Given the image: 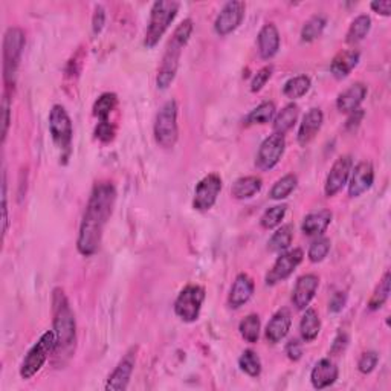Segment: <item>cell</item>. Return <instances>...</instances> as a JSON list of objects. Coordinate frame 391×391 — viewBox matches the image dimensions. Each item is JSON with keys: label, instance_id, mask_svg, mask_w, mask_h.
<instances>
[{"label": "cell", "instance_id": "obj_1", "mask_svg": "<svg viewBox=\"0 0 391 391\" xmlns=\"http://www.w3.org/2000/svg\"><path fill=\"white\" fill-rule=\"evenodd\" d=\"M115 202L116 188L112 182H100L92 190L77 239V249L81 255L92 257L100 251L104 228L114 214Z\"/></svg>", "mask_w": 391, "mask_h": 391}, {"label": "cell", "instance_id": "obj_2", "mask_svg": "<svg viewBox=\"0 0 391 391\" xmlns=\"http://www.w3.org/2000/svg\"><path fill=\"white\" fill-rule=\"evenodd\" d=\"M193 30H194V23L191 18H185V20H182L178 26H176L173 35L170 37L169 43L165 46L160 68H157L156 88L160 90H167L174 81L176 73L179 71L181 55L185 49V46H187L190 42Z\"/></svg>", "mask_w": 391, "mask_h": 391}, {"label": "cell", "instance_id": "obj_3", "mask_svg": "<svg viewBox=\"0 0 391 391\" xmlns=\"http://www.w3.org/2000/svg\"><path fill=\"white\" fill-rule=\"evenodd\" d=\"M52 330L57 339L55 355L71 351L77 341V323L71 303L61 287H55L52 291Z\"/></svg>", "mask_w": 391, "mask_h": 391}, {"label": "cell", "instance_id": "obj_4", "mask_svg": "<svg viewBox=\"0 0 391 391\" xmlns=\"http://www.w3.org/2000/svg\"><path fill=\"white\" fill-rule=\"evenodd\" d=\"M179 6L181 4L176 0H157L153 4L144 37V46L147 49H153L161 42L164 34L169 31L176 16H178Z\"/></svg>", "mask_w": 391, "mask_h": 391}, {"label": "cell", "instance_id": "obj_5", "mask_svg": "<svg viewBox=\"0 0 391 391\" xmlns=\"http://www.w3.org/2000/svg\"><path fill=\"white\" fill-rule=\"evenodd\" d=\"M25 44H26V37L20 28L17 26L8 28L4 37V51H2L4 81L6 85V89L14 86Z\"/></svg>", "mask_w": 391, "mask_h": 391}, {"label": "cell", "instance_id": "obj_6", "mask_svg": "<svg viewBox=\"0 0 391 391\" xmlns=\"http://www.w3.org/2000/svg\"><path fill=\"white\" fill-rule=\"evenodd\" d=\"M178 102L169 100L164 102L160 112L156 114L153 135L156 144L162 148H173L179 139L178 126Z\"/></svg>", "mask_w": 391, "mask_h": 391}, {"label": "cell", "instance_id": "obj_7", "mask_svg": "<svg viewBox=\"0 0 391 391\" xmlns=\"http://www.w3.org/2000/svg\"><path fill=\"white\" fill-rule=\"evenodd\" d=\"M55 347H57V339H55L54 330L44 332L40 337V339L34 344L30 351H28V355L22 362L20 366L22 379H31L39 373V371L43 368V366L46 364V361H48L49 356L55 351Z\"/></svg>", "mask_w": 391, "mask_h": 391}, {"label": "cell", "instance_id": "obj_8", "mask_svg": "<svg viewBox=\"0 0 391 391\" xmlns=\"http://www.w3.org/2000/svg\"><path fill=\"white\" fill-rule=\"evenodd\" d=\"M205 289L199 284H188L179 292L174 301V313L184 323H194L199 320L202 304L205 301Z\"/></svg>", "mask_w": 391, "mask_h": 391}, {"label": "cell", "instance_id": "obj_9", "mask_svg": "<svg viewBox=\"0 0 391 391\" xmlns=\"http://www.w3.org/2000/svg\"><path fill=\"white\" fill-rule=\"evenodd\" d=\"M49 132L54 144L61 152L69 153L73 139V127L69 114L61 104L52 106L49 112Z\"/></svg>", "mask_w": 391, "mask_h": 391}, {"label": "cell", "instance_id": "obj_10", "mask_svg": "<svg viewBox=\"0 0 391 391\" xmlns=\"http://www.w3.org/2000/svg\"><path fill=\"white\" fill-rule=\"evenodd\" d=\"M303 258H304V253L300 248L284 251V253L278 255L274 266L269 269V272L266 274L265 277L266 286H275L278 283L287 280V278L295 272V269L301 265Z\"/></svg>", "mask_w": 391, "mask_h": 391}, {"label": "cell", "instance_id": "obj_11", "mask_svg": "<svg viewBox=\"0 0 391 391\" xmlns=\"http://www.w3.org/2000/svg\"><path fill=\"white\" fill-rule=\"evenodd\" d=\"M223 188V181L217 173H210L199 181L194 188L193 208L196 211H210L217 202L219 194Z\"/></svg>", "mask_w": 391, "mask_h": 391}, {"label": "cell", "instance_id": "obj_12", "mask_svg": "<svg viewBox=\"0 0 391 391\" xmlns=\"http://www.w3.org/2000/svg\"><path fill=\"white\" fill-rule=\"evenodd\" d=\"M286 150L284 135H269L260 145L255 156V167L260 172H271L278 165Z\"/></svg>", "mask_w": 391, "mask_h": 391}, {"label": "cell", "instance_id": "obj_13", "mask_svg": "<svg viewBox=\"0 0 391 391\" xmlns=\"http://www.w3.org/2000/svg\"><path fill=\"white\" fill-rule=\"evenodd\" d=\"M246 13V4L232 0L223 5L220 13L217 14L216 20H214V31L220 37H227L231 32H234L241 25Z\"/></svg>", "mask_w": 391, "mask_h": 391}, {"label": "cell", "instance_id": "obj_14", "mask_svg": "<svg viewBox=\"0 0 391 391\" xmlns=\"http://www.w3.org/2000/svg\"><path fill=\"white\" fill-rule=\"evenodd\" d=\"M351 169L353 160L350 155H342L333 162L324 184V194L327 196V198H333V196H337L344 187H346Z\"/></svg>", "mask_w": 391, "mask_h": 391}, {"label": "cell", "instance_id": "obj_15", "mask_svg": "<svg viewBox=\"0 0 391 391\" xmlns=\"http://www.w3.org/2000/svg\"><path fill=\"white\" fill-rule=\"evenodd\" d=\"M135 362H136V355H135V347H133L132 350H128L126 353L124 358L118 362V366L109 375L104 388L107 391L127 390L130 379H132V375H133V370H135Z\"/></svg>", "mask_w": 391, "mask_h": 391}, {"label": "cell", "instance_id": "obj_16", "mask_svg": "<svg viewBox=\"0 0 391 391\" xmlns=\"http://www.w3.org/2000/svg\"><path fill=\"white\" fill-rule=\"evenodd\" d=\"M349 196L350 198H359L367 193L375 184V169L370 161H361L351 169L349 178Z\"/></svg>", "mask_w": 391, "mask_h": 391}, {"label": "cell", "instance_id": "obj_17", "mask_svg": "<svg viewBox=\"0 0 391 391\" xmlns=\"http://www.w3.org/2000/svg\"><path fill=\"white\" fill-rule=\"evenodd\" d=\"M320 287V277L315 274H306L298 278L292 291V304L296 311H304L309 307Z\"/></svg>", "mask_w": 391, "mask_h": 391}, {"label": "cell", "instance_id": "obj_18", "mask_svg": "<svg viewBox=\"0 0 391 391\" xmlns=\"http://www.w3.org/2000/svg\"><path fill=\"white\" fill-rule=\"evenodd\" d=\"M323 123H324V114L321 109L313 107L307 112V114L303 116L300 128H298V133H296L298 144L301 147L311 144L321 130Z\"/></svg>", "mask_w": 391, "mask_h": 391}, {"label": "cell", "instance_id": "obj_19", "mask_svg": "<svg viewBox=\"0 0 391 391\" xmlns=\"http://www.w3.org/2000/svg\"><path fill=\"white\" fill-rule=\"evenodd\" d=\"M339 370L330 358H323L313 366L311 371V383L316 390H324L338 380Z\"/></svg>", "mask_w": 391, "mask_h": 391}, {"label": "cell", "instance_id": "obj_20", "mask_svg": "<svg viewBox=\"0 0 391 391\" xmlns=\"http://www.w3.org/2000/svg\"><path fill=\"white\" fill-rule=\"evenodd\" d=\"M258 54L263 60H271L278 54L280 49V32H278L277 26L274 23H266L257 35Z\"/></svg>", "mask_w": 391, "mask_h": 391}, {"label": "cell", "instance_id": "obj_21", "mask_svg": "<svg viewBox=\"0 0 391 391\" xmlns=\"http://www.w3.org/2000/svg\"><path fill=\"white\" fill-rule=\"evenodd\" d=\"M254 282L248 274H239L236 277L234 283L231 286V291L228 295V306L231 309H240L241 306H245L251 296L254 295Z\"/></svg>", "mask_w": 391, "mask_h": 391}, {"label": "cell", "instance_id": "obj_22", "mask_svg": "<svg viewBox=\"0 0 391 391\" xmlns=\"http://www.w3.org/2000/svg\"><path fill=\"white\" fill-rule=\"evenodd\" d=\"M368 89L364 83H355L347 88L337 98V107L341 114H353V112L361 107L362 102L367 98Z\"/></svg>", "mask_w": 391, "mask_h": 391}, {"label": "cell", "instance_id": "obj_23", "mask_svg": "<svg viewBox=\"0 0 391 391\" xmlns=\"http://www.w3.org/2000/svg\"><path fill=\"white\" fill-rule=\"evenodd\" d=\"M291 325H292L291 312L287 309L277 311L271 321H269L266 325V330H265L266 339L271 344L282 342L287 337V333H289Z\"/></svg>", "mask_w": 391, "mask_h": 391}, {"label": "cell", "instance_id": "obj_24", "mask_svg": "<svg viewBox=\"0 0 391 391\" xmlns=\"http://www.w3.org/2000/svg\"><path fill=\"white\" fill-rule=\"evenodd\" d=\"M361 60V54L356 49H349V51H341L330 63V72L332 76L337 80L347 78L353 72Z\"/></svg>", "mask_w": 391, "mask_h": 391}, {"label": "cell", "instance_id": "obj_25", "mask_svg": "<svg viewBox=\"0 0 391 391\" xmlns=\"http://www.w3.org/2000/svg\"><path fill=\"white\" fill-rule=\"evenodd\" d=\"M332 219H333V212L330 210H320V211L309 212L303 219V223H301L303 234L307 237L323 236L325 229L330 227Z\"/></svg>", "mask_w": 391, "mask_h": 391}, {"label": "cell", "instance_id": "obj_26", "mask_svg": "<svg viewBox=\"0 0 391 391\" xmlns=\"http://www.w3.org/2000/svg\"><path fill=\"white\" fill-rule=\"evenodd\" d=\"M263 187V181L258 176H245V178L237 179L232 184L231 196L237 200H246L254 198L257 193H260Z\"/></svg>", "mask_w": 391, "mask_h": 391}, {"label": "cell", "instance_id": "obj_27", "mask_svg": "<svg viewBox=\"0 0 391 391\" xmlns=\"http://www.w3.org/2000/svg\"><path fill=\"white\" fill-rule=\"evenodd\" d=\"M298 116H300V107H298L295 102H291V104L284 106L274 116V123H272L274 133L286 135L295 126Z\"/></svg>", "mask_w": 391, "mask_h": 391}, {"label": "cell", "instance_id": "obj_28", "mask_svg": "<svg viewBox=\"0 0 391 391\" xmlns=\"http://www.w3.org/2000/svg\"><path fill=\"white\" fill-rule=\"evenodd\" d=\"M320 332H321V320L318 312L312 309V307H307V309H304V313L300 321L301 339L304 342H312L318 338Z\"/></svg>", "mask_w": 391, "mask_h": 391}, {"label": "cell", "instance_id": "obj_29", "mask_svg": "<svg viewBox=\"0 0 391 391\" xmlns=\"http://www.w3.org/2000/svg\"><path fill=\"white\" fill-rule=\"evenodd\" d=\"M292 240H294V227L291 223H286V225H282L278 228L272 234V237L269 239L267 249L271 251V253L282 254L291 248Z\"/></svg>", "mask_w": 391, "mask_h": 391}, {"label": "cell", "instance_id": "obj_30", "mask_svg": "<svg viewBox=\"0 0 391 391\" xmlns=\"http://www.w3.org/2000/svg\"><path fill=\"white\" fill-rule=\"evenodd\" d=\"M371 30V18L367 14L358 16L355 20L351 22L347 35H346V43L347 44H356L362 42L368 35Z\"/></svg>", "mask_w": 391, "mask_h": 391}, {"label": "cell", "instance_id": "obj_31", "mask_svg": "<svg viewBox=\"0 0 391 391\" xmlns=\"http://www.w3.org/2000/svg\"><path fill=\"white\" fill-rule=\"evenodd\" d=\"M312 81L307 76H296L291 80H287L283 86V94L289 100L303 98L307 92L311 90Z\"/></svg>", "mask_w": 391, "mask_h": 391}, {"label": "cell", "instance_id": "obj_32", "mask_svg": "<svg viewBox=\"0 0 391 391\" xmlns=\"http://www.w3.org/2000/svg\"><path fill=\"white\" fill-rule=\"evenodd\" d=\"M118 106V97L112 92H106L98 97V100L94 102V116L100 119V123H106L110 118V114L114 112Z\"/></svg>", "mask_w": 391, "mask_h": 391}, {"label": "cell", "instance_id": "obj_33", "mask_svg": "<svg viewBox=\"0 0 391 391\" xmlns=\"http://www.w3.org/2000/svg\"><path fill=\"white\" fill-rule=\"evenodd\" d=\"M260 330H262V321L257 313H251L245 316L239 324V332L246 342L255 344L260 338Z\"/></svg>", "mask_w": 391, "mask_h": 391}, {"label": "cell", "instance_id": "obj_34", "mask_svg": "<svg viewBox=\"0 0 391 391\" xmlns=\"http://www.w3.org/2000/svg\"><path fill=\"white\" fill-rule=\"evenodd\" d=\"M296 185H298V178L294 173L284 174L283 178H280L272 185L271 191H269V198L272 200H283L286 198H289V196L295 191Z\"/></svg>", "mask_w": 391, "mask_h": 391}, {"label": "cell", "instance_id": "obj_35", "mask_svg": "<svg viewBox=\"0 0 391 391\" xmlns=\"http://www.w3.org/2000/svg\"><path fill=\"white\" fill-rule=\"evenodd\" d=\"M277 114L275 104L272 101H265L262 104H258L254 110H251V114L246 116V124L254 126V124H267L271 123Z\"/></svg>", "mask_w": 391, "mask_h": 391}, {"label": "cell", "instance_id": "obj_36", "mask_svg": "<svg viewBox=\"0 0 391 391\" xmlns=\"http://www.w3.org/2000/svg\"><path fill=\"white\" fill-rule=\"evenodd\" d=\"M325 25H327V20L325 17L321 14L312 16L309 20H307L301 30V42L303 43H312L316 39H320Z\"/></svg>", "mask_w": 391, "mask_h": 391}, {"label": "cell", "instance_id": "obj_37", "mask_svg": "<svg viewBox=\"0 0 391 391\" xmlns=\"http://www.w3.org/2000/svg\"><path fill=\"white\" fill-rule=\"evenodd\" d=\"M390 283H391V277H390V271H387L384 274V277L380 278V282L376 286L375 292L371 294V296H370V300H368V309L370 311H379L380 307H383L388 301Z\"/></svg>", "mask_w": 391, "mask_h": 391}, {"label": "cell", "instance_id": "obj_38", "mask_svg": "<svg viewBox=\"0 0 391 391\" xmlns=\"http://www.w3.org/2000/svg\"><path fill=\"white\" fill-rule=\"evenodd\" d=\"M239 367L251 378H257L262 375V359L251 349L241 353V356L239 358Z\"/></svg>", "mask_w": 391, "mask_h": 391}, {"label": "cell", "instance_id": "obj_39", "mask_svg": "<svg viewBox=\"0 0 391 391\" xmlns=\"http://www.w3.org/2000/svg\"><path fill=\"white\" fill-rule=\"evenodd\" d=\"M287 212V205H275V207L267 208L263 216L260 217V225L263 229H274L282 225V222L286 217Z\"/></svg>", "mask_w": 391, "mask_h": 391}, {"label": "cell", "instance_id": "obj_40", "mask_svg": "<svg viewBox=\"0 0 391 391\" xmlns=\"http://www.w3.org/2000/svg\"><path fill=\"white\" fill-rule=\"evenodd\" d=\"M332 248V241L327 237H320L315 241H312L309 251H307V258L312 263H320L323 260L329 255Z\"/></svg>", "mask_w": 391, "mask_h": 391}, {"label": "cell", "instance_id": "obj_41", "mask_svg": "<svg viewBox=\"0 0 391 391\" xmlns=\"http://www.w3.org/2000/svg\"><path fill=\"white\" fill-rule=\"evenodd\" d=\"M379 362V353L375 350L364 351L358 361V370L362 375H370L378 367Z\"/></svg>", "mask_w": 391, "mask_h": 391}, {"label": "cell", "instance_id": "obj_42", "mask_svg": "<svg viewBox=\"0 0 391 391\" xmlns=\"http://www.w3.org/2000/svg\"><path fill=\"white\" fill-rule=\"evenodd\" d=\"M272 71H274L272 66H265V68L260 69L254 76L253 81H251V92H254V94H255V92L262 90L266 86V83L271 80Z\"/></svg>", "mask_w": 391, "mask_h": 391}, {"label": "cell", "instance_id": "obj_43", "mask_svg": "<svg viewBox=\"0 0 391 391\" xmlns=\"http://www.w3.org/2000/svg\"><path fill=\"white\" fill-rule=\"evenodd\" d=\"M115 135H116V127L114 123H110V121H106V123H98V126L95 127V138L100 139L101 143L114 141Z\"/></svg>", "mask_w": 391, "mask_h": 391}, {"label": "cell", "instance_id": "obj_44", "mask_svg": "<svg viewBox=\"0 0 391 391\" xmlns=\"http://www.w3.org/2000/svg\"><path fill=\"white\" fill-rule=\"evenodd\" d=\"M9 123H11V100H9L8 90H5L2 100V143L6 141Z\"/></svg>", "mask_w": 391, "mask_h": 391}, {"label": "cell", "instance_id": "obj_45", "mask_svg": "<svg viewBox=\"0 0 391 391\" xmlns=\"http://www.w3.org/2000/svg\"><path fill=\"white\" fill-rule=\"evenodd\" d=\"M106 25V9L102 5H97L94 16H92V32L95 35L101 34Z\"/></svg>", "mask_w": 391, "mask_h": 391}, {"label": "cell", "instance_id": "obj_46", "mask_svg": "<svg viewBox=\"0 0 391 391\" xmlns=\"http://www.w3.org/2000/svg\"><path fill=\"white\" fill-rule=\"evenodd\" d=\"M347 304V294L346 292H335L329 301V312L339 313Z\"/></svg>", "mask_w": 391, "mask_h": 391}, {"label": "cell", "instance_id": "obj_47", "mask_svg": "<svg viewBox=\"0 0 391 391\" xmlns=\"http://www.w3.org/2000/svg\"><path fill=\"white\" fill-rule=\"evenodd\" d=\"M286 355L291 361L296 362L303 358V344L298 339H291L286 344Z\"/></svg>", "mask_w": 391, "mask_h": 391}, {"label": "cell", "instance_id": "obj_48", "mask_svg": "<svg viewBox=\"0 0 391 391\" xmlns=\"http://www.w3.org/2000/svg\"><path fill=\"white\" fill-rule=\"evenodd\" d=\"M347 346H349V337L346 333H339L332 344V350H330L332 355H335V356L341 355V353L347 349Z\"/></svg>", "mask_w": 391, "mask_h": 391}, {"label": "cell", "instance_id": "obj_49", "mask_svg": "<svg viewBox=\"0 0 391 391\" xmlns=\"http://www.w3.org/2000/svg\"><path fill=\"white\" fill-rule=\"evenodd\" d=\"M370 8L373 9L376 14H380L384 17H390L391 14V2L390 0H375L370 4Z\"/></svg>", "mask_w": 391, "mask_h": 391}, {"label": "cell", "instance_id": "obj_50", "mask_svg": "<svg viewBox=\"0 0 391 391\" xmlns=\"http://www.w3.org/2000/svg\"><path fill=\"white\" fill-rule=\"evenodd\" d=\"M362 118H364V112H362V109H358L353 112V114H350L349 119H347V123H346V127L349 130H355L359 124H361V121Z\"/></svg>", "mask_w": 391, "mask_h": 391}]
</instances>
